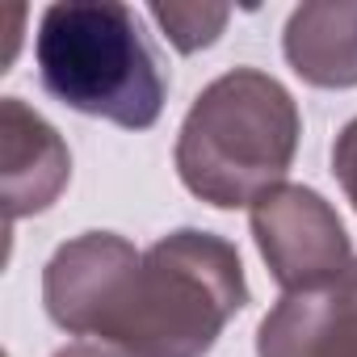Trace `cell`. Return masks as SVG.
I'll list each match as a JSON object with an SVG mask.
<instances>
[{
  "instance_id": "10",
  "label": "cell",
  "mask_w": 357,
  "mask_h": 357,
  "mask_svg": "<svg viewBox=\"0 0 357 357\" xmlns=\"http://www.w3.org/2000/svg\"><path fill=\"white\" fill-rule=\"evenodd\" d=\"M332 172H336V185L344 190L349 206L357 211V118H349L332 143Z\"/></svg>"
},
{
  "instance_id": "8",
  "label": "cell",
  "mask_w": 357,
  "mask_h": 357,
  "mask_svg": "<svg viewBox=\"0 0 357 357\" xmlns=\"http://www.w3.org/2000/svg\"><path fill=\"white\" fill-rule=\"evenodd\" d=\"M282 55L315 89H357V0H311L286 17Z\"/></svg>"
},
{
  "instance_id": "5",
  "label": "cell",
  "mask_w": 357,
  "mask_h": 357,
  "mask_svg": "<svg viewBox=\"0 0 357 357\" xmlns=\"http://www.w3.org/2000/svg\"><path fill=\"white\" fill-rule=\"evenodd\" d=\"M143 252L118 231H84L59 244L43 269V303L68 336H101Z\"/></svg>"
},
{
  "instance_id": "4",
  "label": "cell",
  "mask_w": 357,
  "mask_h": 357,
  "mask_svg": "<svg viewBox=\"0 0 357 357\" xmlns=\"http://www.w3.org/2000/svg\"><path fill=\"white\" fill-rule=\"evenodd\" d=\"M248 227L282 294L315 290L357 261L336 206L311 185H273L248 206Z\"/></svg>"
},
{
  "instance_id": "2",
  "label": "cell",
  "mask_w": 357,
  "mask_h": 357,
  "mask_svg": "<svg viewBox=\"0 0 357 357\" xmlns=\"http://www.w3.org/2000/svg\"><path fill=\"white\" fill-rule=\"evenodd\" d=\"M244 307L248 278L236 244L181 227L143 248L97 340L130 357H206Z\"/></svg>"
},
{
  "instance_id": "7",
  "label": "cell",
  "mask_w": 357,
  "mask_h": 357,
  "mask_svg": "<svg viewBox=\"0 0 357 357\" xmlns=\"http://www.w3.org/2000/svg\"><path fill=\"white\" fill-rule=\"evenodd\" d=\"M257 357H357V261L282 303L257 328Z\"/></svg>"
},
{
  "instance_id": "9",
  "label": "cell",
  "mask_w": 357,
  "mask_h": 357,
  "mask_svg": "<svg viewBox=\"0 0 357 357\" xmlns=\"http://www.w3.org/2000/svg\"><path fill=\"white\" fill-rule=\"evenodd\" d=\"M151 17L164 26V38L176 51L194 55V51L219 43L231 9H223V5H151Z\"/></svg>"
},
{
  "instance_id": "6",
  "label": "cell",
  "mask_w": 357,
  "mask_h": 357,
  "mask_svg": "<svg viewBox=\"0 0 357 357\" xmlns=\"http://www.w3.org/2000/svg\"><path fill=\"white\" fill-rule=\"evenodd\" d=\"M72 181V151L63 135L22 97L0 101V194L5 223L43 215Z\"/></svg>"
},
{
  "instance_id": "3",
  "label": "cell",
  "mask_w": 357,
  "mask_h": 357,
  "mask_svg": "<svg viewBox=\"0 0 357 357\" xmlns=\"http://www.w3.org/2000/svg\"><path fill=\"white\" fill-rule=\"evenodd\" d=\"M43 89L84 118L147 130L164 114L168 76L139 34L135 9L118 0H59L34 34Z\"/></svg>"
},
{
  "instance_id": "1",
  "label": "cell",
  "mask_w": 357,
  "mask_h": 357,
  "mask_svg": "<svg viewBox=\"0 0 357 357\" xmlns=\"http://www.w3.org/2000/svg\"><path fill=\"white\" fill-rule=\"evenodd\" d=\"M303 139V114L290 89L261 68L215 76L176 130V176L215 211L252 206L286 181Z\"/></svg>"
},
{
  "instance_id": "11",
  "label": "cell",
  "mask_w": 357,
  "mask_h": 357,
  "mask_svg": "<svg viewBox=\"0 0 357 357\" xmlns=\"http://www.w3.org/2000/svg\"><path fill=\"white\" fill-rule=\"evenodd\" d=\"M51 357H130V353H122L118 344H105V340H72Z\"/></svg>"
}]
</instances>
